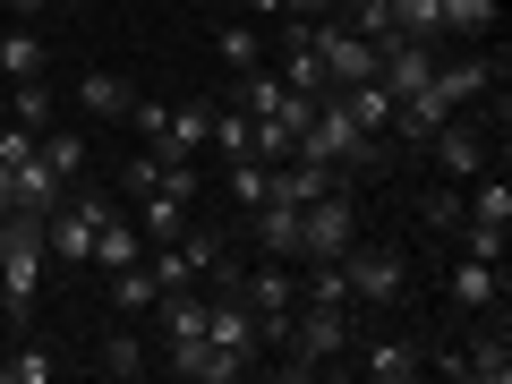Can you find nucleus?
I'll use <instances>...</instances> for the list:
<instances>
[{
	"label": "nucleus",
	"instance_id": "obj_41",
	"mask_svg": "<svg viewBox=\"0 0 512 384\" xmlns=\"http://www.w3.org/2000/svg\"><path fill=\"white\" fill-rule=\"evenodd\" d=\"M9 9H18V18H35V9H60V0H9Z\"/></svg>",
	"mask_w": 512,
	"mask_h": 384
},
{
	"label": "nucleus",
	"instance_id": "obj_19",
	"mask_svg": "<svg viewBox=\"0 0 512 384\" xmlns=\"http://www.w3.org/2000/svg\"><path fill=\"white\" fill-rule=\"evenodd\" d=\"M299 299H308V308H350V274H342V256H308Z\"/></svg>",
	"mask_w": 512,
	"mask_h": 384
},
{
	"label": "nucleus",
	"instance_id": "obj_13",
	"mask_svg": "<svg viewBox=\"0 0 512 384\" xmlns=\"http://www.w3.org/2000/svg\"><path fill=\"white\" fill-rule=\"evenodd\" d=\"M495 77H504V60H487V52L436 60V94H444V103H478V94H495Z\"/></svg>",
	"mask_w": 512,
	"mask_h": 384
},
{
	"label": "nucleus",
	"instance_id": "obj_33",
	"mask_svg": "<svg viewBox=\"0 0 512 384\" xmlns=\"http://www.w3.org/2000/svg\"><path fill=\"white\" fill-rule=\"evenodd\" d=\"M120 120H128V128H137V137L154 146V137L171 128V103H163V94H128V111H120Z\"/></svg>",
	"mask_w": 512,
	"mask_h": 384
},
{
	"label": "nucleus",
	"instance_id": "obj_12",
	"mask_svg": "<svg viewBox=\"0 0 512 384\" xmlns=\"http://www.w3.org/2000/svg\"><path fill=\"white\" fill-rule=\"evenodd\" d=\"M9 180H18V205H9V214H35V222L69 197V180H52V163H43V154H18V163H9Z\"/></svg>",
	"mask_w": 512,
	"mask_h": 384
},
{
	"label": "nucleus",
	"instance_id": "obj_6",
	"mask_svg": "<svg viewBox=\"0 0 512 384\" xmlns=\"http://www.w3.org/2000/svg\"><path fill=\"white\" fill-rule=\"evenodd\" d=\"M291 359H308V367H333V359H350V308H308L299 299V316H291Z\"/></svg>",
	"mask_w": 512,
	"mask_h": 384
},
{
	"label": "nucleus",
	"instance_id": "obj_30",
	"mask_svg": "<svg viewBox=\"0 0 512 384\" xmlns=\"http://www.w3.org/2000/svg\"><path fill=\"white\" fill-rule=\"evenodd\" d=\"M436 18H444V35H487L495 0H436Z\"/></svg>",
	"mask_w": 512,
	"mask_h": 384
},
{
	"label": "nucleus",
	"instance_id": "obj_26",
	"mask_svg": "<svg viewBox=\"0 0 512 384\" xmlns=\"http://www.w3.org/2000/svg\"><path fill=\"white\" fill-rule=\"evenodd\" d=\"M77 103H86L94 120H120V111H128V77H111V69H94L86 86H77Z\"/></svg>",
	"mask_w": 512,
	"mask_h": 384
},
{
	"label": "nucleus",
	"instance_id": "obj_4",
	"mask_svg": "<svg viewBox=\"0 0 512 384\" xmlns=\"http://www.w3.org/2000/svg\"><path fill=\"white\" fill-rule=\"evenodd\" d=\"M350 239H359V205H350V188H325L316 205H299V265H308V256H342Z\"/></svg>",
	"mask_w": 512,
	"mask_h": 384
},
{
	"label": "nucleus",
	"instance_id": "obj_20",
	"mask_svg": "<svg viewBox=\"0 0 512 384\" xmlns=\"http://www.w3.org/2000/svg\"><path fill=\"white\" fill-rule=\"evenodd\" d=\"M231 94H239V111H248V120H265V111H282L299 86H282V77L265 69V60H256V69H239V86H231Z\"/></svg>",
	"mask_w": 512,
	"mask_h": 384
},
{
	"label": "nucleus",
	"instance_id": "obj_18",
	"mask_svg": "<svg viewBox=\"0 0 512 384\" xmlns=\"http://www.w3.org/2000/svg\"><path fill=\"white\" fill-rule=\"evenodd\" d=\"M146 256V231L137 222H120V214H103V231H94V265L103 274H120V265H137Z\"/></svg>",
	"mask_w": 512,
	"mask_h": 384
},
{
	"label": "nucleus",
	"instance_id": "obj_5",
	"mask_svg": "<svg viewBox=\"0 0 512 384\" xmlns=\"http://www.w3.org/2000/svg\"><path fill=\"white\" fill-rule=\"evenodd\" d=\"M316 26V60H325V86H367V77L384 69V52L367 35H350L342 18H308Z\"/></svg>",
	"mask_w": 512,
	"mask_h": 384
},
{
	"label": "nucleus",
	"instance_id": "obj_23",
	"mask_svg": "<svg viewBox=\"0 0 512 384\" xmlns=\"http://www.w3.org/2000/svg\"><path fill=\"white\" fill-rule=\"evenodd\" d=\"M453 299H461V308H495V299H504V274L478 265V256H461V265H453Z\"/></svg>",
	"mask_w": 512,
	"mask_h": 384
},
{
	"label": "nucleus",
	"instance_id": "obj_21",
	"mask_svg": "<svg viewBox=\"0 0 512 384\" xmlns=\"http://www.w3.org/2000/svg\"><path fill=\"white\" fill-rule=\"evenodd\" d=\"M461 376H470V384H504V376H512V342H504V325L478 333V342L461 350Z\"/></svg>",
	"mask_w": 512,
	"mask_h": 384
},
{
	"label": "nucleus",
	"instance_id": "obj_8",
	"mask_svg": "<svg viewBox=\"0 0 512 384\" xmlns=\"http://www.w3.org/2000/svg\"><path fill=\"white\" fill-rule=\"evenodd\" d=\"M350 367H359L367 384H419L427 376V342H419V333H384V342L350 350Z\"/></svg>",
	"mask_w": 512,
	"mask_h": 384
},
{
	"label": "nucleus",
	"instance_id": "obj_9",
	"mask_svg": "<svg viewBox=\"0 0 512 384\" xmlns=\"http://www.w3.org/2000/svg\"><path fill=\"white\" fill-rule=\"evenodd\" d=\"M376 52H384V86H393V94H419V86H436V43H427V35H384L376 43Z\"/></svg>",
	"mask_w": 512,
	"mask_h": 384
},
{
	"label": "nucleus",
	"instance_id": "obj_14",
	"mask_svg": "<svg viewBox=\"0 0 512 384\" xmlns=\"http://www.w3.org/2000/svg\"><path fill=\"white\" fill-rule=\"evenodd\" d=\"M333 94H342V111L367 128V137H393V103H402V94L384 86V77H367V86H333Z\"/></svg>",
	"mask_w": 512,
	"mask_h": 384
},
{
	"label": "nucleus",
	"instance_id": "obj_34",
	"mask_svg": "<svg viewBox=\"0 0 512 384\" xmlns=\"http://www.w3.org/2000/svg\"><path fill=\"white\" fill-rule=\"evenodd\" d=\"M205 146H222V154L239 163V154H248V111H239V103H214V137H205Z\"/></svg>",
	"mask_w": 512,
	"mask_h": 384
},
{
	"label": "nucleus",
	"instance_id": "obj_28",
	"mask_svg": "<svg viewBox=\"0 0 512 384\" xmlns=\"http://www.w3.org/2000/svg\"><path fill=\"white\" fill-rule=\"evenodd\" d=\"M504 239H512V222H470V214H461V256H478V265H504Z\"/></svg>",
	"mask_w": 512,
	"mask_h": 384
},
{
	"label": "nucleus",
	"instance_id": "obj_31",
	"mask_svg": "<svg viewBox=\"0 0 512 384\" xmlns=\"http://www.w3.org/2000/svg\"><path fill=\"white\" fill-rule=\"evenodd\" d=\"M461 214H470L461 188H419V222H427V231H461Z\"/></svg>",
	"mask_w": 512,
	"mask_h": 384
},
{
	"label": "nucleus",
	"instance_id": "obj_42",
	"mask_svg": "<svg viewBox=\"0 0 512 384\" xmlns=\"http://www.w3.org/2000/svg\"><path fill=\"white\" fill-rule=\"evenodd\" d=\"M0 384H9V359H0Z\"/></svg>",
	"mask_w": 512,
	"mask_h": 384
},
{
	"label": "nucleus",
	"instance_id": "obj_17",
	"mask_svg": "<svg viewBox=\"0 0 512 384\" xmlns=\"http://www.w3.org/2000/svg\"><path fill=\"white\" fill-rule=\"evenodd\" d=\"M35 154H43V163H52V180H86V128H43V137H35Z\"/></svg>",
	"mask_w": 512,
	"mask_h": 384
},
{
	"label": "nucleus",
	"instance_id": "obj_2",
	"mask_svg": "<svg viewBox=\"0 0 512 384\" xmlns=\"http://www.w3.org/2000/svg\"><path fill=\"white\" fill-rule=\"evenodd\" d=\"M43 222L35 214H0V299H9V316L26 325V308H35V291H43Z\"/></svg>",
	"mask_w": 512,
	"mask_h": 384
},
{
	"label": "nucleus",
	"instance_id": "obj_7",
	"mask_svg": "<svg viewBox=\"0 0 512 384\" xmlns=\"http://www.w3.org/2000/svg\"><path fill=\"white\" fill-rule=\"evenodd\" d=\"M205 342L214 350H231L239 367H256L265 359V342H256V308L239 291H205Z\"/></svg>",
	"mask_w": 512,
	"mask_h": 384
},
{
	"label": "nucleus",
	"instance_id": "obj_39",
	"mask_svg": "<svg viewBox=\"0 0 512 384\" xmlns=\"http://www.w3.org/2000/svg\"><path fill=\"white\" fill-rule=\"evenodd\" d=\"M154 282H163V291H180V282H197V274H188V256H180V239H171V248L154 256Z\"/></svg>",
	"mask_w": 512,
	"mask_h": 384
},
{
	"label": "nucleus",
	"instance_id": "obj_35",
	"mask_svg": "<svg viewBox=\"0 0 512 384\" xmlns=\"http://www.w3.org/2000/svg\"><path fill=\"white\" fill-rule=\"evenodd\" d=\"M180 256H188V274H214L222 256H231V239L222 231H180Z\"/></svg>",
	"mask_w": 512,
	"mask_h": 384
},
{
	"label": "nucleus",
	"instance_id": "obj_10",
	"mask_svg": "<svg viewBox=\"0 0 512 384\" xmlns=\"http://www.w3.org/2000/svg\"><path fill=\"white\" fill-rule=\"evenodd\" d=\"M163 367H171V376H188V384H231V376H248V367H239L231 350H214L205 333H188V342H163Z\"/></svg>",
	"mask_w": 512,
	"mask_h": 384
},
{
	"label": "nucleus",
	"instance_id": "obj_32",
	"mask_svg": "<svg viewBox=\"0 0 512 384\" xmlns=\"http://www.w3.org/2000/svg\"><path fill=\"white\" fill-rule=\"evenodd\" d=\"M9 94H18V128H26V137H43V128H52V86H35V77H18Z\"/></svg>",
	"mask_w": 512,
	"mask_h": 384
},
{
	"label": "nucleus",
	"instance_id": "obj_22",
	"mask_svg": "<svg viewBox=\"0 0 512 384\" xmlns=\"http://www.w3.org/2000/svg\"><path fill=\"white\" fill-rule=\"evenodd\" d=\"M154 299H163V282H154V265H146V256H137V265H120V274H111V308H120V316H146Z\"/></svg>",
	"mask_w": 512,
	"mask_h": 384
},
{
	"label": "nucleus",
	"instance_id": "obj_25",
	"mask_svg": "<svg viewBox=\"0 0 512 384\" xmlns=\"http://www.w3.org/2000/svg\"><path fill=\"white\" fill-rule=\"evenodd\" d=\"M214 60H222V69H256V60H265V35H256V26H222V35H214Z\"/></svg>",
	"mask_w": 512,
	"mask_h": 384
},
{
	"label": "nucleus",
	"instance_id": "obj_3",
	"mask_svg": "<svg viewBox=\"0 0 512 384\" xmlns=\"http://www.w3.org/2000/svg\"><path fill=\"white\" fill-rule=\"evenodd\" d=\"M342 274H350V299H367V308H393V299L410 291V256L384 248V239H350L342 248Z\"/></svg>",
	"mask_w": 512,
	"mask_h": 384
},
{
	"label": "nucleus",
	"instance_id": "obj_27",
	"mask_svg": "<svg viewBox=\"0 0 512 384\" xmlns=\"http://www.w3.org/2000/svg\"><path fill=\"white\" fill-rule=\"evenodd\" d=\"M137 231H146L154 248H171V239L188 231V205H180V197H146V214H137Z\"/></svg>",
	"mask_w": 512,
	"mask_h": 384
},
{
	"label": "nucleus",
	"instance_id": "obj_29",
	"mask_svg": "<svg viewBox=\"0 0 512 384\" xmlns=\"http://www.w3.org/2000/svg\"><path fill=\"white\" fill-rule=\"evenodd\" d=\"M470 222H512V188H504V171H478V188H470Z\"/></svg>",
	"mask_w": 512,
	"mask_h": 384
},
{
	"label": "nucleus",
	"instance_id": "obj_16",
	"mask_svg": "<svg viewBox=\"0 0 512 384\" xmlns=\"http://www.w3.org/2000/svg\"><path fill=\"white\" fill-rule=\"evenodd\" d=\"M94 367H103L111 384H128V376H146V367H154V350L137 342V333H128V325H111L103 342H94Z\"/></svg>",
	"mask_w": 512,
	"mask_h": 384
},
{
	"label": "nucleus",
	"instance_id": "obj_38",
	"mask_svg": "<svg viewBox=\"0 0 512 384\" xmlns=\"http://www.w3.org/2000/svg\"><path fill=\"white\" fill-rule=\"evenodd\" d=\"M248 9L256 18H325L333 0H248Z\"/></svg>",
	"mask_w": 512,
	"mask_h": 384
},
{
	"label": "nucleus",
	"instance_id": "obj_24",
	"mask_svg": "<svg viewBox=\"0 0 512 384\" xmlns=\"http://www.w3.org/2000/svg\"><path fill=\"white\" fill-rule=\"evenodd\" d=\"M43 60H52L43 35H26V26H18V35H0V77H9V86H18V77H43Z\"/></svg>",
	"mask_w": 512,
	"mask_h": 384
},
{
	"label": "nucleus",
	"instance_id": "obj_40",
	"mask_svg": "<svg viewBox=\"0 0 512 384\" xmlns=\"http://www.w3.org/2000/svg\"><path fill=\"white\" fill-rule=\"evenodd\" d=\"M9 205H18V180H9V154H0V214H9Z\"/></svg>",
	"mask_w": 512,
	"mask_h": 384
},
{
	"label": "nucleus",
	"instance_id": "obj_36",
	"mask_svg": "<svg viewBox=\"0 0 512 384\" xmlns=\"http://www.w3.org/2000/svg\"><path fill=\"white\" fill-rule=\"evenodd\" d=\"M265 180H274V163H248V154H239V163H231V197L248 205V214H256V205H265Z\"/></svg>",
	"mask_w": 512,
	"mask_h": 384
},
{
	"label": "nucleus",
	"instance_id": "obj_11",
	"mask_svg": "<svg viewBox=\"0 0 512 384\" xmlns=\"http://www.w3.org/2000/svg\"><path fill=\"white\" fill-rule=\"evenodd\" d=\"M427 154H436L444 180H478V171H487V137H478L470 120H444L436 137H427Z\"/></svg>",
	"mask_w": 512,
	"mask_h": 384
},
{
	"label": "nucleus",
	"instance_id": "obj_37",
	"mask_svg": "<svg viewBox=\"0 0 512 384\" xmlns=\"http://www.w3.org/2000/svg\"><path fill=\"white\" fill-rule=\"evenodd\" d=\"M52 376H60L52 350H18V359H9V384H52Z\"/></svg>",
	"mask_w": 512,
	"mask_h": 384
},
{
	"label": "nucleus",
	"instance_id": "obj_15",
	"mask_svg": "<svg viewBox=\"0 0 512 384\" xmlns=\"http://www.w3.org/2000/svg\"><path fill=\"white\" fill-rule=\"evenodd\" d=\"M256 248H265V256H282V265H299V205H274V197H265V205H256Z\"/></svg>",
	"mask_w": 512,
	"mask_h": 384
},
{
	"label": "nucleus",
	"instance_id": "obj_1",
	"mask_svg": "<svg viewBox=\"0 0 512 384\" xmlns=\"http://www.w3.org/2000/svg\"><path fill=\"white\" fill-rule=\"evenodd\" d=\"M291 154H308V163H325V171H342V188L350 180H367V171H384V137H367L359 120L342 111V94H316V111H308V128H299V146Z\"/></svg>",
	"mask_w": 512,
	"mask_h": 384
}]
</instances>
